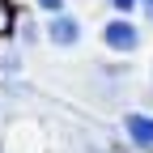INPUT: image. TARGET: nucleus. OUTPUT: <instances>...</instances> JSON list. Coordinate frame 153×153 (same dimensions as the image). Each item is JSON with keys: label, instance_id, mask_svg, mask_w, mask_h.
<instances>
[{"label": "nucleus", "instance_id": "nucleus-1", "mask_svg": "<svg viewBox=\"0 0 153 153\" xmlns=\"http://www.w3.org/2000/svg\"><path fill=\"white\" fill-rule=\"evenodd\" d=\"M102 38H106L111 51H132V47L140 43V34H136V26H132V22H111V26L102 30Z\"/></svg>", "mask_w": 153, "mask_h": 153}, {"label": "nucleus", "instance_id": "nucleus-2", "mask_svg": "<svg viewBox=\"0 0 153 153\" xmlns=\"http://www.w3.org/2000/svg\"><path fill=\"white\" fill-rule=\"evenodd\" d=\"M47 34H51V43H60V47H72L76 38H81V26H76L72 17H68V13H60V17H51Z\"/></svg>", "mask_w": 153, "mask_h": 153}, {"label": "nucleus", "instance_id": "nucleus-3", "mask_svg": "<svg viewBox=\"0 0 153 153\" xmlns=\"http://www.w3.org/2000/svg\"><path fill=\"white\" fill-rule=\"evenodd\" d=\"M123 128H128V136L136 140L140 149H153V115H128Z\"/></svg>", "mask_w": 153, "mask_h": 153}, {"label": "nucleus", "instance_id": "nucleus-4", "mask_svg": "<svg viewBox=\"0 0 153 153\" xmlns=\"http://www.w3.org/2000/svg\"><path fill=\"white\" fill-rule=\"evenodd\" d=\"M9 30H13V9H9V0H0V38Z\"/></svg>", "mask_w": 153, "mask_h": 153}, {"label": "nucleus", "instance_id": "nucleus-5", "mask_svg": "<svg viewBox=\"0 0 153 153\" xmlns=\"http://www.w3.org/2000/svg\"><path fill=\"white\" fill-rule=\"evenodd\" d=\"M38 4H43L51 17H60V9H64V0H38Z\"/></svg>", "mask_w": 153, "mask_h": 153}, {"label": "nucleus", "instance_id": "nucleus-6", "mask_svg": "<svg viewBox=\"0 0 153 153\" xmlns=\"http://www.w3.org/2000/svg\"><path fill=\"white\" fill-rule=\"evenodd\" d=\"M115 9H123V13H128V9H132V0H115Z\"/></svg>", "mask_w": 153, "mask_h": 153}, {"label": "nucleus", "instance_id": "nucleus-7", "mask_svg": "<svg viewBox=\"0 0 153 153\" xmlns=\"http://www.w3.org/2000/svg\"><path fill=\"white\" fill-rule=\"evenodd\" d=\"M145 9H149V17H153V0H145Z\"/></svg>", "mask_w": 153, "mask_h": 153}]
</instances>
